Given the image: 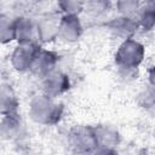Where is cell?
Wrapping results in <instances>:
<instances>
[{"mask_svg": "<svg viewBox=\"0 0 155 155\" xmlns=\"http://www.w3.org/2000/svg\"><path fill=\"white\" fill-rule=\"evenodd\" d=\"M29 114L35 122L42 125L54 124L61 119L62 105L53 101V97L47 94L35 96L29 107Z\"/></svg>", "mask_w": 155, "mask_h": 155, "instance_id": "obj_1", "label": "cell"}, {"mask_svg": "<svg viewBox=\"0 0 155 155\" xmlns=\"http://www.w3.org/2000/svg\"><path fill=\"white\" fill-rule=\"evenodd\" d=\"M144 57V47L136 40L127 39L122 42L115 54L116 64L122 69L137 68Z\"/></svg>", "mask_w": 155, "mask_h": 155, "instance_id": "obj_2", "label": "cell"}, {"mask_svg": "<svg viewBox=\"0 0 155 155\" xmlns=\"http://www.w3.org/2000/svg\"><path fill=\"white\" fill-rule=\"evenodd\" d=\"M69 144L75 151L79 153L94 151V149L98 148L96 130L85 126L73 128L69 133Z\"/></svg>", "mask_w": 155, "mask_h": 155, "instance_id": "obj_3", "label": "cell"}, {"mask_svg": "<svg viewBox=\"0 0 155 155\" xmlns=\"http://www.w3.org/2000/svg\"><path fill=\"white\" fill-rule=\"evenodd\" d=\"M38 50L39 48L33 42H21L19 46L16 47L11 57V62L15 69L18 71L30 70L31 63Z\"/></svg>", "mask_w": 155, "mask_h": 155, "instance_id": "obj_4", "label": "cell"}, {"mask_svg": "<svg viewBox=\"0 0 155 155\" xmlns=\"http://www.w3.org/2000/svg\"><path fill=\"white\" fill-rule=\"evenodd\" d=\"M42 87L45 94L56 98L69 87V80L63 73L53 70L46 76H44Z\"/></svg>", "mask_w": 155, "mask_h": 155, "instance_id": "obj_5", "label": "cell"}, {"mask_svg": "<svg viewBox=\"0 0 155 155\" xmlns=\"http://www.w3.org/2000/svg\"><path fill=\"white\" fill-rule=\"evenodd\" d=\"M81 29L82 28L76 15H64L59 19L58 36L65 41H75L80 38Z\"/></svg>", "mask_w": 155, "mask_h": 155, "instance_id": "obj_6", "label": "cell"}, {"mask_svg": "<svg viewBox=\"0 0 155 155\" xmlns=\"http://www.w3.org/2000/svg\"><path fill=\"white\" fill-rule=\"evenodd\" d=\"M23 124L16 113L2 115L0 121V137L4 139H17L22 136Z\"/></svg>", "mask_w": 155, "mask_h": 155, "instance_id": "obj_7", "label": "cell"}, {"mask_svg": "<svg viewBox=\"0 0 155 155\" xmlns=\"http://www.w3.org/2000/svg\"><path fill=\"white\" fill-rule=\"evenodd\" d=\"M56 65V56L52 52L45 51V50H38L34 61L31 63L30 70L40 76H46L51 71H53Z\"/></svg>", "mask_w": 155, "mask_h": 155, "instance_id": "obj_8", "label": "cell"}, {"mask_svg": "<svg viewBox=\"0 0 155 155\" xmlns=\"http://www.w3.org/2000/svg\"><path fill=\"white\" fill-rule=\"evenodd\" d=\"M59 19L57 16H47L36 24V35L41 41H51L58 36Z\"/></svg>", "mask_w": 155, "mask_h": 155, "instance_id": "obj_9", "label": "cell"}, {"mask_svg": "<svg viewBox=\"0 0 155 155\" xmlns=\"http://www.w3.org/2000/svg\"><path fill=\"white\" fill-rule=\"evenodd\" d=\"M18 101L10 85H0V114H13L17 110Z\"/></svg>", "mask_w": 155, "mask_h": 155, "instance_id": "obj_10", "label": "cell"}, {"mask_svg": "<svg viewBox=\"0 0 155 155\" xmlns=\"http://www.w3.org/2000/svg\"><path fill=\"white\" fill-rule=\"evenodd\" d=\"M34 35H36V25L30 19L21 18L15 22V39L19 42H33Z\"/></svg>", "mask_w": 155, "mask_h": 155, "instance_id": "obj_11", "label": "cell"}, {"mask_svg": "<svg viewBox=\"0 0 155 155\" xmlns=\"http://www.w3.org/2000/svg\"><path fill=\"white\" fill-rule=\"evenodd\" d=\"M15 22L7 16H0V42H7L15 39Z\"/></svg>", "mask_w": 155, "mask_h": 155, "instance_id": "obj_12", "label": "cell"}, {"mask_svg": "<svg viewBox=\"0 0 155 155\" xmlns=\"http://www.w3.org/2000/svg\"><path fill=\"white\" fill-rule=\"evenodd\" d=\"M58 5L65 15H76L85 7V0H58Z\"/></svg>", "mask_w": 155, "mask_h": 155, "instance_id": "obj_13", "label": "cell"}, {"mask_svg": "<svg viewBox=\"0 0 155 155\" xmlns=\"http://www.w3.org/2000/svg\"><path fill=\"white\" fill-rule=\"evenodd\" d=\"M139 22L145 29H151L153 28V25H154V6H153L151 0L148 4H145V6L142 11Z\"/></svg>", "mask_w": 155, "mask_h": 155, "instance_id": "obj_14", "label": "cell"}, {"mask_svg": "<svg viewBox=\"0 0 155 155\" xmlns=\"http://www.w3.org/2000/svg\"><path fill=\"white\" fill-rule=\"evenodd\" d=\"M140 0H117V8L124 16H130L139 8Z\"/></svg>", "mask_w": 155, "mask_h": 155, "instance_id": "obj_15", "label": "cell"}, {"mask_svg": "<svg viewBox=\"0 0 155 155\" xmlns=\"http://www.w3.org/2000/svg\"><path fill=\"white\" fill-rule=\"evenodd\" d=\"M114 23H115V25L113 27V29H115L117 33H122V34H126V33L133 30L134 27H137V24H134V22H132L131 18H128V16H125L124 18H119Z\"/></svg>", "mask_w": 155, "mask_h": 155, "instance_id": "obj_16", "label": "cell"}, {"mask_svg": "<svg viewBox=\"0 0 155 155\" xmlns=\"http://www.w3.org/2000/svg\"><path fill=\"white\" fill-rule=\"evenodd\" d=\"M108 0H85V6L93 13H101L107 8Z\"/></svg>", "mask_w": 155, "mask_h": 155, "instance_id": "obj_17", "label": "cell"}]
</instances>
